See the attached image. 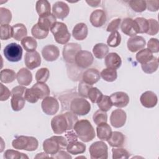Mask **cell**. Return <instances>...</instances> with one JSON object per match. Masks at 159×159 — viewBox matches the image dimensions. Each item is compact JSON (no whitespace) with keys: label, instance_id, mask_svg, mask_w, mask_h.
Returning a JSON list of instances; mask_svg holds the SVG:
<instances>
[{"label":"cell","instance_id":"6da1fadb","mask_svg":"<svg viewBox=\"0 0 159 159\" xmlns=\"http://www.w3.org/2000/svg\"><path fill=\"white\" fill-rule=\"evenodd\" d=\"M78 118L72 112L54 116L51 120V127L54 134H62L68 130L73 129V127Z\"/></svg>","mask_w":159,"mask_h":159},{"label":"cell","instance_id":"7a4b0ae2","mask_svg":"<svg viewBox=\"0 0 159 159\" xmlns=\"http://www.w3.org/2000/svg\"><path fill=\"white\" fill-rule=\"evenodd\" d=\"M73 130L78 138L83 142H89L93 140L96 136L94 127L87 119L77 120L74 125Z\"/></svg>","mask_w":159,"mask_h":159},{"label":"cell","instance_id":"3957f363","mask_svg":"<svg viewBox=\"0 0 159 159\" xmlns=\"http://www.w3.org/2000/svg\"><path fill=\"white\" fill-rule=\"evenodd\" d=\"M67 145L68 141L65 137L55 135L43 141V149L47 154L52 156L58 153L61 149L66 148Z\"/></svg>","mask_w":159,"mask_h":159},{"label":"cell","instance_id":"277c9868","mask_svg":"<svg viewBox=\"0 0 159 159\" xmlns=\"http://www.w3.org/2000/svg\"><path fill=\"white\" fill-rule=\"evenodd\" d=\"M12 145L15 149L32 152L37 149L39 142L34 137L20 135L12 140Z\"/></svg>","mask_w":159,"mask_h":159},{"label":"cell","instance_id":"5b68a950","mask_svg":"<svg viewBox=\"0 0 159 159\" xmlns=\"http://www.w3.org/2000/svg\"><path fill=\"white\" fill-rule=\"evenodd\" d=\"M50 31L55 41L59 44H66L70 39L71 34L68 30L66 25L63 22H56L50 29Z\"/></svg>","mask_w":159,"mask_h":159},{"label":"cell","instance_id":"8992f818","mask_svg":"<svg viewBox=\"0 0 159 159\" xmlns=\"http://www.w3.org/2000/svg\"><path fill=\"white\" fill-rule=\"evenodd\" d=\"M70 110L76 115L85 116L89 112L91 104L84 98H75L71 101Z\"/></svg>","mask_w":159,"mask_h":159},{"label":"cell","instance_id":"52a82bcc","mask_svg":"<svg viewBox=\"0 0 159 159\" xmlns=\"http://www.w3.org/2000/svg\"><path fill=\"white\" fill-rule=\"evenodd\" d=\"M3 53L9 61L17 62L22 58V48L17 43H11L5 47Z\"/></svg>","mask_w":159,"mask_h":159},{"label":"cell","instance_id":"ba28073f","mask_svg":"<svg viewBox=\"0 0 159 159\" xmlns=\"http://www.w3.org/2000/svg\"><path fill=\"white\" fill-rule=\"evenodd\" d=\"M91 159H107L108 158L107 145L102 141L93 143L89 148Z\"/></svg>","mask_w":159,"mask_h":159},{"label":"cell","instance_id":"9c48e42d","mask_svg":"<svg viewBox=\"0 0 159 159\" xmlns=\"http://www.w3.org/2000/svg\"><path fill=\"white\" fill-rule=\"evenodd\" d=\"M81 50V47L77 43H66L63 48V57L68 63H74L75 62V56L76 53Z\"/></svg>","mask_w":159,"mask_h":159},{"label":"cell","instance_id":"30bf717a","mask_svg":"<svg viewBox=\"0 0 159 159\" xmlns=\"http://www.w3.org/2000/svg\"><path fill=\"white\" fill-rule=\"evenodd\" d=\"M41 107L45 114L50 116L55 115L59 109V102L56 98L48 96L43 99Z\"/></svg>","mask_w":159,"mask_h":159},{"label":"cell","instance_id":"8fae6325","mask_svg":"<svg viewBox=\"0 0 159 159\" xmlns=\"http://www.w3.org/2000/svg\"><path fill=\"white\" fill-rule=\"evenodd\" d=\"M94 61L92 53L87 50H80L75 56V63L81 68H87L91 66Z\"/></svg>","mask_w":159,"mask_h":159},{"label":"cell","instance_id":"7c38bea8","mask_svg":"<svg viewBox=\"0 0 159 159\" xmlns=\"http://www.w3.org/2000/svg\"><path fill=\"white\" fill-rule=\"evenodd\" d=\"M120 29L122 32L128 36L134 37L139 34V26L135 20L132 18L124 19L120 25Z\"/></svg>","mask_w":159,"mask_h":159},{"label":"cell","instance_id":"4fadbf2b","mask_svg":"<svg viewBox=\"0 0 159 159\" xmlns=\"http://www.w3.org/2000/svg\"><path fill=\"white\" fill-rule=\"evenodd\" d=\"M126 112L120 109H117L113 111L110 116V122L112 127L120 128L123 127L126 122Z\"/></svg>","mask_w":159,"mask_h":159},{"label":"cell","instance_id":"5bb4252c","mask_svg":"<svg viewBox=\"0 0 159 159\" xmlns=\"http://www.w3.org/2000/svg\"><path fill=\"white\" fill-rule=\"evenodd\" d=\"M24 63L29 70H33L39 67L41 64V57L37 51L26 52L24 57Z\"/></svg>","mask_w":159,"mask_h":159},{"label":"cell","instance_id":"9a60e30c","mask_svg":"<svg viewBox=\"0 0 159 159\" xmlns=\"http://www.w3.org/2000/svg\"><path fill=\"white\" fill-rule=\"evenodd\" d=\"M70 12L68 5L63 1H57L52 6V14L57 19H63Z\"/></svg>","mask_w":159,"mask_h":159},{"label":"cell","instance_id":"2e32d148","mask_svg":"<svg viewBox=\"0 0 159 159\" xmlns=\"http://www.w3.org/2000/svg\"><path fill=\"white\" fill-rule=\"evenodd\" d=\"M112 106L119 108L124 107L129 102V96L128 94L122 91H117L112 93L110 96Z\"/></svg>","mask_w":159,"mask_h":159},{"label":"cell","instance_id":"e0dca14e","mask_svg":"<svg viewBox=\"0 0 159 159\" xmlns=\"http://www.w3.org/2000/svg\"><path fill=\"white\" fill-rule=\"evenodd\" d=\"M42 55L46 61H53L59 57L60 50L56 45L50 44L43 47L42 50Z\"/></svg>","mask_w":159,"mask_h":159},{"label":"cell","instance_id":"ac0fdd59","mask_svg":"<svg viewBox=\"0 0 159 159\" xmlns=\"http://www.w3.org/2000/svg\"><path fill=\"white\" fill-rule=\"evenodd\" d=\"M146 45V41L145 39L139 35H135L131 37L128 39L127 45V48L131 52H136L143 48H144Z\"/></svg>","mask_w":159,"mask_h":159},{"label":"cell","instance_id":"d6986e66","mask_svg":"<svg viewBox=\"0 0 159 159\" xmlns=\"http://www.w3.org/2000/svg\"><path fill=\"white\" fill-rule=\"evenodd\" d=\"M142 105L146 108L154 107L158 102V98L155 93L152 91H147L142 94L140 98Z\"/></svg>","mask_w":159,"mask_h":159},{"label":"cell","instance_id":"ffe728a7","mask_svg":"<svg viewBox=\"0 0 159 159\" xmlns=\"http://www.w3.org/2000/svg\"><path fill=\"white\" fill-rule=\"evenodd\" d=\"M30 89L38 100L44 99L50 93L49 87L45 83H37L32 86Z\"/></svg>","mask_w":159,"mask_h":159},{"label":"cell","instance_id":"44dd1931","mask_svg":"<svg viewBox=\"0 0 159 159\" xmlns=\"http://www.w3.org/2000/svg\"><path fill=\"white\" fill-rule=\"evenodd\" d=\"M89 20L93 26L100 27L102 26L106 21V14L102 9H96L90 15Z\"/></svg>","mask_w":159,"mask_h":159},{"label":"cell","instance_id":"7402d4cb","mask_svg":"<svg viewBox=\"0 0 159 159\" xmlns=\"http://www.w3.org/2000/svg\"><path fill=\"white\" fill-rule=\"evenodd\" d=\"M100 78V73L95 68H89L86 70L82 75V81L90 85L96 83Z\"/></svg>","mask_w":159,"mask_h":159},{"label":"cell","instance_id":"603a6c76","mask_svg":"<svg viewBox=\"0 0 159 159\" xmlns=\"http://www.w3.org/2000/svg\"><path fill=\"white\" fill-rule=\"evenodd\" d=\"M18 83L22 86H28L32 81V75L29 70L25 68L20 69L16 74Z\"/></svg>","mask_w":159,"mask_h":159},{"label":"cell","instance_id":"cb8c5ba5","mask_svg":"<svg viewBox=\"0 0 159 159\" xmlns=\"http://www.w3.org/2000/svg\"><path fill=\"white\" fill-rule=\"evenodd\" d=\"M121 64V58L117 53H109L105 57V65L108 68L117 70L120 68Z\"/></svg>","mask_w":159,"mask_h":159},{"label":"cell","instance_id":"d4e9b609","mask_svg":"<svg viewBox=\"0 0 159 159\" xmlns=\"http://www.w3.org/2000/svg\"><path fill=\"white\" fill-rule=\"evenodd\" d=\"M88 34V29L86 24L80 22L75 25L72 30L73 37L77 40H84Z\"/></svg>","mask_w":159,"mask_h":159},{"label":"cell","instance_id":"484cf974","mask_svg":"<svg viewBox=\"0 0 159 159\" xmlns=\"http://www.w3.org/2000/svg\"><path fill=\"white\" fill-rule=\"evenodd\" d=\"M125 141V135L118 131L112 132L110 138L107 140L109 145L112 147H122L124 145Z\"/></svg>","mask_w":159,"mask_h":159},{"label":"cell","instance_id":"4316f807","mask_svg":"<svg viewBox=\"0 0 159 159\" xmlns=\"http://www.w3.org/2000/svg\"><path fill=\"white\" fill-rule=\"evenodd\" d=\"M112 132V129L107 122L98 125L96 127L97 136L101 140L107 141L110 138Z\"/></svg>","mask_w":159,"mask_h":159},{"label":"cell","instance_id":"83f0119b","mask_svg":"<svg viewBox=\"0 0 159 159\" xmlns=\"http://www.w3.org/2000/svg\"><path fill=\"white\" fill-rule=\"evenodd\" d=\"M56 22V17L52 14H50L47 16L39 17L37 24L42 29L49 31Z\"/></svg>","mask_w":159,"mask_h":159},{"label":"cell","instance_id":"f1b7e54d","mask_svg":"<svg viewBox=\"0 0 159 159\" xmlns=\"http://www.w3.org/2000/svg\"><path fill=\"white\" fill-rule=\"evenodd\" d=\"M86 147L85 144L76 140L68 143L66 149L70 154L78 155L83 153L86 151Z\"/></svg>","mask_w":159,"mask_h":159},{"label":"cell","instance_id":"f546056e","mask_svg":"<svg viewBox=\"0 0 159 159\" xmlns=\"http://www.w3.org/2000/svg\"><path fill=\"white\" fill-rule=\"evenodd\" d=\"M12 27V38L17 41H21L24 37H27V30L25 25L22 23L14 24Z\"/></svg>","mask_w":159,"mask_h":159},{"label":"cell","instance_id":"4dcf8cb0","mask_svg":"<svg viewBox=\"0 0 159 159\" xmlns=\"http://www.w3.org/2000/svg\"><path fill=\"white\" fill-rule=\"evenodd\" d=\"M35 9L39 17L47 16L51 14L50 4L47 0L37 1L36 2Z\"/></svg>","mask_w":159,"mask_h":159},{"label":"cell","instance_id":"1f68e13d","mask_svg":"<svg viewBox=\"0 0 159 159\" xmlns=\"http://www.w3.org/2000/svg\"><path fill=\"white\" fill-rule=\"evenodd\" d=\"M25 99L24 96L20 94H12L11 99V107L14 111L22 110L25 106Z\"/></svg>","mask_w":159,"mask_h":159},{"label":"cell","instance_id":"d6a6232c","mask_svg":"<svg viewBox=\"0 0 159 159\" xmlns=\"http://www.w3.org/2000/svg\"><path fill=\"white\" fill-rule=\"evenodd\" d=\"M93 53L94 57L98 59H102L108 54L109 47L104 43H96L93 48Z\"/></svg>","mask_w":159,"mask_h":159},{"label":"cell","instance_id":"836d02e7","mask_svg":"<svg viewBox=\"0 0 159 159\" xmlns=\"http://www.w3.org/2000/svg\"><path fill=\"white\" fill-rule=\"evenodd\" d=\"M153 57V53H152L148 48H143L139 50L135 55L137 61L141 65L148 62Z\"/></svg>","mask_w":159,"mask_h":159},{"label":"cell","instance_id":"e575fe53","mask_svg":"<svg viewBox=\"0 0 159 159\" xmlns=\"http://www.w3.org/2000/svg\"><path fill=\"white\" fill-rule=\"evenodd\" d=\"M20 43L23 48L25 49V50L27 51V52L35 51L37 47V42L36 40L34 37L30 36H27L24 37L20 41Z\"/></svg>","mask_w":159,"mask_h":159},{"label":"cell","instance_id":"d590c367","mask_svg":"<svg viewBox=\"0 0 159 159\" xmlns=\"http://www.w3.org/2000/svg\"><path fill=\"white\" fill-rule=\"evenodd\" d=\"M143 71L147 74H152L155 72L158 68V60L157 57H153L148 62L141 65Z\"/></svg>","mask_w":159,"mask_h":159},{"label":"cell","instance_id":"8d00e7d4","mask_svg":"<svg viewBox=\"0 0 159 159\" xmlns=\"http://www.w3.org/2000/svg\"><path fill=\"white\" fill-rule=\"evenodd\" d=\"M1 81L2 83H10L16 78V72L11 69H4L1 71Z\"/></svg>","mask_w":159,"mask_h":159},{"label":"cell","instance_id":"74e56055","mask_svg":"<svg viewBox=\"0 0 159 159\" xmlns=\"http://www.w3.org/2000/svg\"><path fill=\"white\" fill-rule=\"evenodd\" d=\"M101 77L106 81L113 82L117 78V73L116 70L112 68H104L100 73Z\"/></svg>","mask_w":159,"mask_h":159},{"label":"cell","instance_id":"f35d334b","mask_svg":"<svg viewBox=\"0 0 159 159\" xmlns=\"http://www.w3.org/2000/svg\"><path fill=\"white\" fill-rule=\"evenodd\" d=\"M49 31L43 30L40 28L37 24L33 25L31 29V34L32 36L37 39H43L46 38L48 34Z\"/></svg>","mask_w":159,"mask_h":159},{"label":"cell","instance_id":"ab89813d","mask_svg":"<svg viewBox=\"0 0 159 159\" xmlns=\"http://www.w3.org/2000/svg\"><path fill=\"white\" fill-rule=\"evenodd\" d=\"M103 96L101 91L96 87H91L88 92V98L93 103H98Z\"/></svg>","mask_w":159,"mask_h":159},{"label":"cell","instance_id":"60d3db41","mask_svg":"<svg viewBox=\"0 0 159 159\" xmlns=\"http://www.w3.org/2000/svg\"><path fill=\"white\" fill-rule=\"evenodd\" d=\"M121 42V36L118 31L111 32L107 39V43L111 47H116Z\"/></svg>","mask_w":159,"mask_h":159},{"label":"cell","instance_id":"b9f144b4","mask_svg":"<svg viewBox=\"0 0 159 159\" xmlns=\"http://www.w3.org/2000/svg\"><path fill=\"white\" fill-rule=\"evenodd\" d=\"M93 120L97 125L102 123H106L107 122V114L106 112L99 109L93 114Z\"/></svg>","mask_w":159,"mask_h":159},{"label":"cell","instance_id":"7bdbcfd3","mask_svg":"<svg viewBox=\"0 0 159 159\" xmlns=\"http://www.w3.org/2000/svg\"><path fill=\"white\" fill-rule=\"evenodd\" d=\"M97 104L99 109L105 112L109 111L112 106V103L110 97L106 95H103Z\"/></svg>","mask_w":159,"mask_h":159},{"label":"cell","instance_id":"ee69618b","mask_svg":"<svg viewBox=\"0 0 159 159\" xmlns=\"http://www.w3.org/2000/svg\"><path fill=\"white\" fill-rule=\"evenodd\" d=\"M113 159H127L130 157L129 152L123 148H112Z\"/></svg>","mask_w":159,"mask_h":159},{"label":"cell","instance_id":"f6af8a7d","mask_svg":"<svg viewBox=\"0 0 159 159\" xmlns=\"http://www.w3.org/2000/svg\"><path fill=\"white\" fill-rule=\"evenodd\" d=\"M50 76V71L47 68H41L35 73V80L37 83H45Z\"/></svg>","mask_w":159,"mask_h":159},{"label":"cell","instance_id":"bcb514c9","mask_svg":"<svg viewBox=\"0 0 159 159\" xmlns=\"http://www.w3.org/2000/svg\"><path fill=\"white\" fill-rule=\"evenodd\" d=\"M4 158L6 159H24L29 158V157L24 153L19 152L14 150H7L4 154Z\"/></svg>","mask_w":159,"mask_h":159},{"label":"cell","instance_id":"7dc6e473","mask_svg":"<svg viewBox=\"0 0 159 159\" xmlns=\"http://www.w3.org/2000/svg\"><path fill=\"white\" fill-rule=\"evenodd\" d=\"M12 19V14L10 10L5 7H0V24L1 25L9 24Z\"/></svg>","mask_w":159,"mask_h":159},{"label":"cell","instance_id":"c3c4849f","mask_svg":"<svg viewBox=\"0 0 159 159\" xmlns=\"http://www.w3.org/2000/svg\"><path fill=\"white\" fill-rule=\"evenodd\" d=\"M0 38L2 40H8L12 37V27L9 24L1 25Z\"/></svg>","mask_w":159,"mask_h":159},{"label":"cell","instance_id":"681fc988","mask_svg":"<svg viewBox=\"0 0 159 159\" xmlns=\"http://www.w3.org/2000/svg\"><path fill=\"white\" fill-rule=\"evenodd\" d=\"M129 6L137 12H142L146 9L145 1H130Z\"/></svg>","mask_w":159,"mask_h":159},{"label":"cell","instance_id":"f907efd6","mask_svg":"<svg viewBox=\"0 0 159 159\" xmlns=\"http://www.w3.org/2000/svg\"><path fill=\"white\" fill-rule=\"evenodd\" d=\"M139 28V34L147 33L148 30V20L143 17H137L134 19Z\"/></svg>","mask_w":159,"mask_h":159},{"label":"cell","instance_id":"816d5d0a","mask_svg":"<svg viewBox=\"0 0 159 159\" xmlns=\"http://www.w3.org/2000/svg\"><path fill=\"white\" fill-rule=\"evenodd\" d=\"M147 20L148 22V30L147 34L150 35H156L159 30L158 21L153 19H149Z\"/></svg>","mask_w":159,"mask_h":159},{"label":"cell","instance_id":"f5cc1de1","mask_svg":"<svg viewBox=\"0 0 159 159\" xmlns=\"http://www.w3.org/2000/svg\"><path fill=\"white\" fill-rule=\"evenodd\" d=\"M93 86V85L88 84L84 83L83 81H81L78 84V93L80 96L84 98H88V92L89 89Z\"/></svg>","mask_w":159,"mask_h":159},{"label":"cell","instance_id":"db71d44e","mask_svg":"<svg viewBox=\"0 0 159 159\" xmlns=\"http://www.w3.org/2000/svg\"><path fill=\"white\" fill-rule=\"evenodd\" d=\"M147 48L152 53H158L159 52V42L156 38H151L147 43Z\"/></svg>","mask_w":159,"mask_h":159},{"label":"cell","instance_id":"11a10c76","mask_svg":"<svg viewBox=\"0 0 159 159\" xmlns=\"http://www.w3.org/2000/svg\"><path fill=\"white\" fill-rule=\"evenodd\" d=\"M121 19L120 18H116L112 20L108 24L106 30L109 32H113L117 31V29L119 27V25L120 24Z\"/></svg>","mask_w":159,"mask_h":159},{"label":"cell","instance_id":"9f6ffc18","mask_svg":"<svg viewBox=\"0 0 159 159\" xmlns=\"http://www.w3.org/2000/svg\"><path fill=\"white\" fill-rule=\"evenodd\" d=\"M1 89H0V100L1 101H6L11 96V92L9 89L4 86L2 83L0 84Z\"/></svg>","mask_w":159,"mask_h":159},{"label":"cell","instance_id":"6f0895ef","mask_svg":"<svg viewBox=\"0 0 159 159\" xmlns=\"http://www.w3.org/2000/svg\"><path fill=\"white\" fill-rule=\"evenodd\" d=\"M146 2V8L150 11L156 12L158 10L159 8V1H145Z\"/></svg>","mask_w":159,"mask_h":159},{"label":"cell","instance_id":"680465c9","mask_svg":"<svg viewBox=\"0 0 159 159\" xmlns=\"http://www.w3.org/2000/svg\"><path fill=\"white\" fill-rule=\"evenodd\" d=\"M52 158H68V159H71L72 157L69 154V153L63 150H60L58 153L56 154L52 155L50 157Z\"/></svg>","mask_w":159,"mask_h":159},{"label":"cell","instance_id":"91938a15","mask_svg":"<svg viewBox=\"0 0 159 159\" xmlns=\"http://www.w3.org/2000/svg\"><path fill=\"white\" fill-rule=\"evenodd\" d=\"M65 138L66 139L68 143L76 141L78 140V136L76 134L75 131H73L72 130H68V132H66L65 134Z\"/></svg>","mask_w":159,"mask_h":159},{"label":"cell","instance_id":"94428289","mask_svg":"<svg viewBox=\"0 0 159 159\" xmlns=\"http://www.w3.org/2000/svg\"><path fill=\"white\" fill-rule=\"evenodd\" d=\"M86 3L91 7H96L100 4L101 1H86Z\"/></svg>","mask_w":159,"mask_h":159},{"label":"cell","instance_id":"6125c7cd","mask_svg":"<svg viewBox=\"0 0 159 159\" xmlns=\"http://www.w3.org/2000/svg\"><path fill=\"white\" fill-rule=\"evenodd\" d=\"M49 156L45 152H42L40 153H37V155L34 157L35 158H48Z\"/></svg>","mask_w":159,"mask_h":159},{"label":"cell","instance_id":"be15d7a7","mask_svg":"<svg viewBox=\"0 0 159 159\" xmlns=\"http://www.w3.org/2000/svg\"><path fill=\"white\" fill-rule=\"evenodd\" d=\"M86 158V157H77L76 158Z\"/></svg>","mask_w":159,"mask_h":159}]
</instances>
